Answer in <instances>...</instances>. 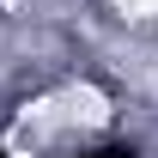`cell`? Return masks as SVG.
<instances>
[{
    "mask_svg": "<svg viewBox=\"0 0 158 158\" xmlns=\"http://www.w3.org/2000/svg\"><path fill=\"white\" fill-rule=\"evenodd\" d=\"M85 158H140L134 146H98V152H85Z\"/></svg>",
    "mask_w": 158,
    "mask_h": 158,
    "instance_id": "6da1fadb",
    "label": "cell"
},
{
    "mask_svg": "<svg viewBox=\"0 0 158 158\" xmlns=\"http://www.w3.org/2000/svg\"><path fill=\"white\" fill-rule=\"evenodd\" d=\"M0 158H6V152H0Z\"/></svg>",
    "mask_w": 158,
    "mask_h": 158,
    "instance_id": "7a4b0ae2",
    "label": "cell"
}]
</instances>
